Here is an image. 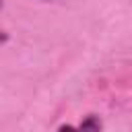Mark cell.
Masks as SVG:
<instances>
[{
    "label": "cell",
    "instance_id": "5b68a950",
    "mask_svg": "<svg viewBox=\"0 0 132 132\" xmlns=\"http://www.w3.org/2000/svg\"><path fill=\"white\" fill-rule=\"evenodd\" d=\"M43 2H54V0H43Z\"/></svg>",
    "mask_w": 132,
    "mask_h": 132
},
{
    "label": "cell",
    "instance_id": "3957f363",
    "mask_svg": "<svg viewBox=\"0 0 132 132\" xmlns=\"http://www.w3.org/2000/svg\"><path fill=\"white\" fill-rule=\"evenodd\" d=\"M8 41H10V33L0 27V45H4V43H8Z\"/></svg>",
    "mask_w": 132,
    "mask_h": 132
},
{
    "label": "cell",
    "instance_id": "7a4b0ae2",
    "mask_svg": "<svg viewBox=\"0 0 132 132\" xmlns=\"http://www.w3.org/2000/svg\"><path fill=\"white\" fill-rule=\"evenodd\" d=\"M56 132H80V130H78V126H74V124H60V126L56 128Z\"/></svg>",
    "mask_w": 132,
    "mask_h": 132
},
{
    "label": "cell",
    "instance_id": "6da1fadb",
    "mask_svg": "<svg viewBox=\"0 0 132 132\" xmlns=\"http://www.w3.org/2000/svg\"><path fill=\"white\" fill-rule=\"evenodd\" d=\"M78 130L80 132H103V120L97 113H87L80 118L78 122Z\"/></svg>",
    "mask_w": 132,
    "mask_h": 132
},
{
    "label": "cell",
    "instance_id": "277c9868",
    "mask_svg": "<svg viewBox=\"0 0 132 132\" xmlns=\"http://www.w3.org/2000/svg\"><path fill=\"white\" fill-rule=\"evenodd\" d=\"M2 8H4V0H0V10H2Z\"/></svg>",
    "mask_w": 132,
    "mask_h": 132
}]
</instances>
